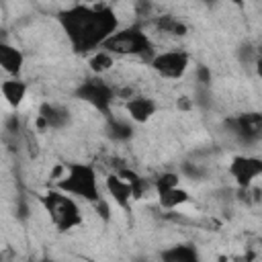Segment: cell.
Masks as SVG:
<instances>
[{
    "label": "cell",
    "mask_w": 262,
    "mask_h": 262,
    "mask_svg": "<svg viewBox=\"0 0 262 262\" xmlns=\"http://www.w3.org/2000/svg\"><path fill=\"white\" fill-rule=\"evenodd\" d=\"M57 23L78 53L96 51L119 29V18L111 6L74 4L57 14Z\"/></svg>",
    "instance_id": "6da1fadb"
},
{
    "label": "cell",
    "mask_w": 262,
    "mask_h": 262,
    "mask_svg": "<svg viewBox=\"0 0 262 262\" xmlns=\"http://www.w3.org/2000/svg\"><path fill=\"white\" fill-rule=\"evenodd\" d=\"M55 188L72 194L74 199H82L86 203H96L102 196L96 168L84 162H74L63 166V174L55 180Z\"/></svg>",
    "instance_id": "7a4b0ae2"
},
{
    "label": "cell",
    "mask_w": 262,
    "mask_h": 262,
    "mask_svg": "<svg viewBox=\"0 0 262 262\" xmlns=\"http://www.w3.org/2000/svg\"><path fill=\"white\" fill-rule=\"evenodd\" d=\"M41 203L57 231H70L82 225V209L72 194L59 188H49L41 196Z\"/></svg>",
    "instance_id": "3957f363"
},
{
    "label": "cell",
    "mask_w": 262,
    "mask_h": 262,
    "mask_svg": "<svg viewBox=\"0 0 262 262\" xmlns=\"http://www.w3.org/2000/svg\"><path fill=\"white\" fill-rule=\"evenodd\" d=\"M98 49H104L111 55L147 57V53H151L154 45H151V39L147 37V33H143V29L139 25H131L125 29H117L111 37H106L102 41V45Z\"/></svg>",
    "instance_id": "277c9868"
},
{
    "label": "cell",
    "mask_w": 262,
    "mask_h": 262,
    "mask_svg": "<svg viewBox=\"0 0 262 262\" xmlns=\"http://www.w3.org/2000/svg\"><path fill=\"white\" fill-rule=\"evenodd\" d=\"M74 94H76V98H80V100L88 102L90 106H94L104 117H111V106H113V100H115V88L111 84H106L100 76L84 80L74 90Z\"/></svg>",
    "instance_id": "5b68a950"
},
{
    "label": "cell",
    "mask_w": 262,
    "mask_h": 262,
    "mask_svg": "<svg viewBox=\"0 0 262 262\" xmlns=\"http://www.w3.org/2000/svg\"><path fill=\"white\" fill-rule=\"evenodd\" d=\"M147 63L160 78L180 80L190 66V53L184 49H168V51L154 53Z\"/></svg>",
    "instance_id": "8992f818"
},
{
    "label": "cell",
    "mask_w": 262,
    "mask_h": 262,
    "mask_svg": "<svg viewBox=\"0 0 262 262\" xmlns=\"http://www.w3.org/2000/svg\"><path fill=\"white\" fill-rule=\"evenodd\" d=\"M227 127H231V133L248 145H254L262 139V115L258 111H248L237 115L235 119H229L225 123Z\"/></svg>",
    "instance_id": "52a82bcc"
},
{
    "label": "cell",
    "mask_w": 262,
    "mask_h": 262,
    "mask_svg": "<svg viewBox=\"0 0 262 262\" xmlns=\"http://www.w3.org/2000/svg\"><path fill=\"white\" fill-rule=\"evenodd\" d=\"M229 176L239 188H248L262 176V160L258 156H233L229 162Z\"/></svg>",
    "instance_id": "ba28073f"
},
{
    "label": "cell",
    "mask_w": 262,
    "mask_h": 262,
    "mask_svg": "<svg viewBox=\"0 0 262 262\" xmlns=\"http://www.w3.org/2000/svg\"><path fill=\"white\" fill-rule=\"evenodd\" d=\"M72 123V115L63 104L55 102H41L39 115H37V127L39 129H66Z\"/></svg>",
    "instance_id": "9c48e42d"
},
{
    "label": "cell",
    "mask_w": 262,
    "mask_h": 262,
    "mask_svg": "<svg viewBox=\"0 0 262 262\" xmlns=\"http://www.w3.org/2000/svg\"><path fill=\"white\" fill-rule=\"evenodd\" d=\"M125 111L129 115V119L137 125H143L147 123L156 113H158V102L149 96H143V94H137V96H129L127 102H125Z\"/></svg>",
    "instance_id": "30bf717a"
},
{
    "label": "cell",
    "mask_w": 262,
    "mask_h": 262,
    "mask_svg": "<svg viewBox=\"0 0 262 262\" xmlns=\"http://www.w3.org/2000/svg\"><path fill=\"white\" fill-rule=\"evenodd\" d=\"M104 188H106L108 196L115 201L117 207H121L123 211L129 209L131 199H133V196H131V186H129L117 172H113V174H108V176L104 178Z\"/></svg>",
    "instance_id": "8fae6325"
},
{
    "label": "cell",
    "mask_w": 262,
    "mask_h": 262,
    "mask_svg": "<svg viewBox=\"0 0 262 262\" xmlns=\"http://www.w3.org/2000/svg\"><path fill=\"white\" fill-rule=\"evenodd\" d=\"M27 90H29L27 82L20 80L18 76H10V78L0 82V94H2V98L6 100V104L10 108H18L23 104V100L27 96Z\"/></svg>",
    "instance_id": "7c38bea8"
},
{
    "label": "cell",
    "mask_w": 262,
    "mask_h": 262,
    "mask_svg": "<svg viewBox=\"0 0 262 262\" xmlns=\"http://www.w3.org/2000/svg\"><path fill=\"white\" fill-rule=\"evenodd\" d=\"M23 66H25V53L6 41H0V68L8 76H18L23 72Z\"/></svg>",
    "instance_id": "4fadbf2b"
},
{
    "label": "cell",
    "mask_w": 262,
    "mask_h": 262,
    "mask_svg": "<svg viewBox=\"0 0 262 262\" xmlns=\"http://www.w3.org/2000/svg\"><path fill=\"white\" fill-rule=\"evenodd\" d=\"M156 194H158L160 207H162V209H168V211L178 209L180 205H184V203L190 201L188 190H184V188H180V186H172V188L160 190V192H156Z\"/></svg>",
    "instance_id": "5bb4252c"
},
{
    "label": "cell",
    "mask_w": 262,
    "mask_h": 262,
    "mask_svg": "<svg viewBox=\"0 0 262 262\" xmlns=\"http://www.w3.org/2000/svg\"><path fill=\"white\" fill-rule=\"evenodd\" d=\"M162 258L166 262H196L199 252L192 244H178V246H172V248L164 250Z\"/></svg>",
    "instance_id": "9a60e30c"
},
{
    "label": "cell",
    "mask_w": 262,
    "mask_h": 262,
    "mask_svg": "<svg viewBox=\"0 0 262 262\" xmlns=\"http://www.w3.org/2000/svg\"><path fill=\"white\" fill-rule=\"evenodd\" d=\"M117 174L131 186V196H133V199H141L143 192H145V188H149L147 180H145L143 176H139V174H137L135 170H131V168H119Z\"/></svg>",
    "instance_id": "2e32d148"
},
{
    "label": "cell",
    "mask_w": 262,
    "mask_h": 262,
    "mask_svg": "<svg viewBox=\"0 0 262 262\" xmlns=\"http://www.w3.org/2000/svg\"><path fill=\"white\" fill-rule=\"evenodd\" d=\"M154 25L158 27V31H162V33H170V35H178V37H182V35L188 33V27H186L184 23H180L176 16H170V14L156 16Z\"/></svg>",
    "instance_id": "e0dca14e"
},
{
    "label": "cell",
    "mask_w": 262,
    "mask_h": 262,
    "mask_svg": "<svg viewBox=\"0 0 262 262\" xmlns=\"http://www.w3.org/2000/svg\"><path fill=\"white\" fill-rule=\"evenodd\" d=\"M88 66H90V70H92L96 76H102V74H106V72L115 66V57H113L108 51H104V49H96V51L88 57Z\"/></svg>",
    "instance_id": "ac0fdd59"
},
{
    "label": "cell",
    "mask_w": 262,
    "mask_h": 262,
    "mask_svg": "<svg viewBox=\"0 0 262 262\" xmlns=\"http://www.w3.org/2000/svg\"><path fill=\"white\" fill-rule=\"evenodd\" d=\"M106 119H108V135L115 141H129L133 137V125L131 123L121 121V119H113V117H106Z\"/></svg>",
    "instance_id": "d6986e66"
},
{
    "label": "cell",
    "mask_w": 262,
    "mask_h": 262,
    "mask_svg": "<svg viewBox=\"0 0 262 262\" xmlns=\"http://www.w3.org/2000/svg\"><path fill=\"white\" fill-rule=\"evenodd\" d=\"M178 184H180V174H176V172H164V174H160L154 180V190L160 192V190H166V188H172V186H178Z\"/></svg>",
    "instance_id": "ffe728a7"
},
{
    "label": "cell",
    "mask_w": 262,
    "mask_h": 262,
    "mask_svg": "<svg viewBox=\"0 0 262 262\" xmlns=\"http://www.w3.org/2000/svg\"><path fill=\"white\" fill-rule=\"evenodd\" d=\"M182 174L188 176V178H192V180H201V178L207 176V170H205L201 164H190V162H186V164H182Z\"/></svg>",
    "instance_id": "44dd1931"
},
{
    "label": "cell",
    "mask_w": 262,
    "mask_h": 262,
    "mask_svg": "<svg viewBox=\"0 0 262 262\" xmlns=\"http://www.w3.org/2000/svg\"><path fill=\"white\" fill-rule=\"evenodd\" d=\"M196 82H199V86H205V88H209L211 86V80H213V76H211V70L207 68V66H196Z\"/></svg>",
    "instance_id": "7402d4cb"
},
{
    "label": "cell",
    "mask_w": 262,
    "mask_h": 262,
    "mask_svg": "<svg viewBox=\"0 0 262 262\" xmlns=\"http://www.w3.org/2000/svg\"><path fill=\"white\" fill-rule=\"evenodd\" d=\"M4 129H6L8 133H18V131H20V119H18L16 113H12V115L6 117V121H4Z\"/></svg>",
    "instance_id": "603a6c76"
},
{
    "label": "cell",
    "mask_w": 262,
    "mask_h": 262,
    "mask_svg": "<svg viewBox=\"0 0 262 262\" xmlns=\"http://www.w3.org/2000/svg\"><path fill=\"white\" fill-rule=\"evenodd\" d=\"M92 205H94L96 213H98V215H100V217H102L104 221H108V219H111V207H108V203H106V201H104L102 196H100V199H98L96 203H92Z\"/></svg>",
    "instance_id": "cb8c5ba5"
},
{
    "label": "cell",
    "mask_w": 262,
    "mask_h": 262,
    "mask_svg": "<svg viewBox=\"0 0 262 262\" xmlns=\"http://www.w3.org/2000/svg\"><path fill=\"white\" fill-rule=\"evenodd\" d=\"M178 108H184V111H188V108H190V102H188L186 98H180V100H178Z\"/></svg>",
    "instance_id": "d4e9b609"
},
{
    "label": "cell",
    "mask_w": 262,
    "mask_h": 262,
    "mask_svg": "<svg viewBox=\"0 0 262 262\" xmlns=\"http://www.w3.org/2000/svg\"><path fill=\"white\" fill-rule=\"evenodd\" d=\"M229 2H231V4H235L237 8H244V6H246V0H229Z\"/></svg>",
    "instance_id": "484cf974"
},
{
    "label": "cell",
    "mask_w": 262,
    "mask_h": 262,
    "mask_svg": "<svg viewBox=\"0 0 262 262\" xmlns=\"http://www.w3.org/2000/svg\"><path fill=\"white\" fill-rule=\"evenodd\" d=\"M203 2H205V4H207V6H213V4H215V2H217V0H203Z\"/></svg>",
    "instance_id": "4316f807"
}]
</instances>
